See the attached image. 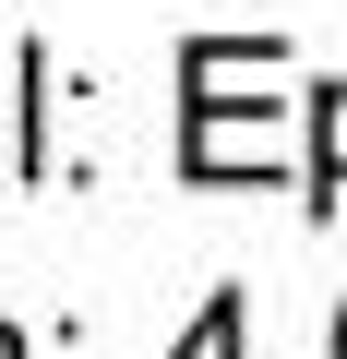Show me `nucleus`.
Instances as JSON below:
<instances>
[{
	"mask_svg": "<svg viewBox=\"0 0 347 359\" xmlns=\"http://www.w3.org/2000/svg\"><path fill=\"white\" fill-rule=\"evenodd\" d=\"M180 168L192 180H252V168H275V108L252 120V96H228L240 84V36H204V48H180Z\"/></svg>",
	"mask_w": 347,
	"mask_h": 359,
	"instance_id": "1",
	"label": "nucleus"
},
{
	"mask_svg": "<svg viewBox=\"0 0 347 359\" xmlns=\"http://www.w3.org/2000/svg\"><path fill=\"white\" fill-rule=\"evenodd\" d=\"M0 359H25V335H13V323H0Z\"/></svg>",
	"mask_w": 347,
	"mask_h": 359,
	"instance_id": "4",
	"label": "nucleus"
},
{
	"mask_svg": "<svg viewBox=\"0 0 347 359\" xmlns=\"http://www.w3.org/2000/svg\"><path fill=\"white\" fill-rule=\"evenodd\" d=\"M311 108H323V144H311V204H347V72H335Z\"/></svg>",
	"mask_w": 347,
	"mask_h": 359,
	"instance_id": "2",
	"label": "nucleus"
},
{
	"mask_svg": "<svg viewBox=\"0 0 347 359\" xmlns=\"http://www.w3.org/2000/svg\"><path fill=\"white\" fill-rule=\"evenodd\" d=\"M335 359H347V311H335Z\"/></svg>",
	"mask_w": 347,
	"mask_h": 359,
	"instance_id": "5",
	"label": "nucleus"
},
{
	"mask_svg": "<svg viewBox=\"0 0 347 359\" xmlns=\"http://www.w3.org/2000/svg\"><path fill=\"white\" fill-rule=\"evenodd\" d=\"M168 359H240V287H216V299H204V323L168 347Z\"/></svg>",
	"mask_w": 347,
	"mask_h": 359,
	"instance_id": "3",
	"label": "nucleus"
}]
</instances>
